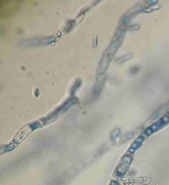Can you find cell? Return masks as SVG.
<instances>
[{
  "instance_id": "1",
  "label": "cell",
  "mask_w": 169,
  "mask_h": 185,
  "mask_svg": "<svg viewBox=\"0 0 169 185\" xmlns=\"http://www.w3.org/2000/svg\"><path fill=\"white\" fill-rule=\"evenodd\" d=\"M131 160H132V158L129 155H126L123 158L120 165L119 166L117 170L118 175L120 176V177L124 175V174L125 173V172L129 168Z\"/></svg>"
},
{
  "instance_id": "2",
  "label": "cell",
  "mask_w": 169,
  "mask_h": 185,
  "mask_svg": "<svg viewBox=\"0 0 169 185\" xmlns=\"http://www.w3.org/2000/svg\"><path fill=\"white\" fill-rule=\"evenodd\" d=\"M165 123V122L162 119L161 120H159L155 123L152 125L150 127L147 128L145 130V131H144V133L147 135H150V134H152L153 132L156 131L157 130H158L160 128L163 127Z\"/></svg>"
},
{
  "instance_id": "3",
  "label": "cell",
  "mask_w": 169,
  "mask_h": 185,
  "mask_svg": "<svg viewBox=\"0 0 169 185\" xmlns=\"http://www.w3.org/2000/svg\"><path fill=\"white\" fill-rule=\"evenodd\" d=\"M144 139V137L142 136L139 137V138L131 145V147L129 150V152H135L141 145V142H143Z\"/></svg>"
},
{
  "instance_id": "4",
  "label": "cell",
  "mask_w": 169,
  "mask_h": 185,
  "mask_svg": "<svg viewBox=\"0 0 169 185\" xmlns=\"http://www.w3.org/2000/svg\"><path fill=\"white\" fill-rule=\"evenodd\" d=\"M132 136H133V133H130V134H127V135H126V136H125L124 137V138H123V139L125 140H127V139L131 138V137H132Z\"/></svg>"
},
{
  "instance_id": "5",
  "label": "cell",
  "mask_w": 169,
  "mask_h": 185,
  "mask_svg": "<svg viewBox=\"0 0 169 185\" xmlns=\"http://www.w3.org/2000/svg\"><path fill=\"white\" fill-rule=\"evenodd\" d=\"M120 132V130L119 129L116 130L113 134V136L114 138H115V137L117 136L118 134H119Z\"/></svg>"
},
{
  "instance_id": "6",
  "label": "cell",
  "mask_w": 169,
  "mask_h": 185,
  "mask_svg": "<svg viewBox=\"0 0 169 185\" xmlns=\"http://www.w3.org/2000/svg\"><path fill=\"white\" fill-rule=\"evenodd\" d=\"M158 114H156V115H155V116H154V119H155L156 118H158Z\"/></svg>"
}]
</instances>
